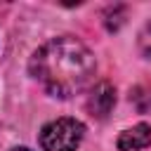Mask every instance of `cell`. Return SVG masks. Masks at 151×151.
<instances>
[{
    "instance_id": "obj_1",
    "label": "cell",
    "mask_w": 151,
    "mask_h": 151,
    "mask_svg": "<svg viewBox=\"0 0 151 151\" xmlns=\"http://www.w3.org/2000/svg\"><path fill=\"white\" fill-rule=\"evenodd\" d=\"M31 76L54 97L68 99L76 92L85 90L97 71L94 54L78 38L61 35L40 45L31 61Z\"/></svg>"
},
{
    "instance_id": "obj_2",
    "label": "cell",
    "mask_w": 151,
    "mask_h": 151,
    "mask_svg": "<svg viewBox=\"0 0 151 151\" xmlns=\"http://www.w3.org/2000/svg\"><path fill=\"white\" fill-rule=\"evenodd\" d=\"M85 137V125L76 118H57L42 125L40 146L42 151H76Z\"/></svg>"
},
{
    "instance_id": "obj_3",
    "label": "cell",
    "mask_w": 151,
    "mask_h": 151,
    "mask_svg": "<svg viewBox=\"0 0 151 151\" xmlns=\"http://www.w3.org/2000/svg\"><path fill=\"white\" fill-rule=\"evenodd\" d=\"M113 106H116V87H113L109 80L97 83V85L90 90V94H87V111H90L94 118L104 120V118L113 111Z\"/></svg>"
},
{
    "instance_id": "obj_4",
    "label": "cell",
    "mask_w": 151,
    "mask_h": 151,
    "mask_svg": "<svg viewBox=\"0 0 151 151\" xmlns=\"http://www.w3.org/2000/svg\"><path fill=\"white\" fill-rule=\"evenodd\" d=\"M118 151H142L151 144V125L149 123H137L118 134Z\"/></svg>"
},
{
    "instance_id": "obj_5",
    "label": "cell",
    "mask_w": 151,
    "mask_h": 151,
    "mask_svg": "<svg viewBox=\"0 0 151 151\" xmlns=\"http://www.w3.org/2000/svg\"><path fill=\"white\" fill-rule=\"evenodd\" d=\"M139 50H142V54L151 61V21L142 28V33H139Z\"/></svg>"
},
{
    "instance_id": "obj_6",
    "label": "cell",
    "mask_w": 151,
    "mask_h": 151,
    "mask_svg": "<svg viewBox=\"0 0 151 151\" xmlns=\"http://www.w3.org/2000/svg\"><path fill=\"white\" fill-rule=\"evenodd\" d=\"M12 151H31V149H26V146H14Z\"/></svg>"
}]
</instances>
